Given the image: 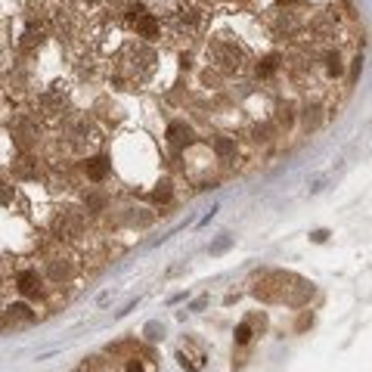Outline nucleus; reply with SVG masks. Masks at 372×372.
I'll return each instance as SVG.
<instances>
[{
	"label": "nucleus",
	"mask_w": 372,
	"mask_h": 372,
	"mask_svg": "<svg viewBox=\"0 0 372 372\" xmlns=\"http://www.w3.org/2000/svg\"><path fill=\"white\" fill-rule=\"evenodd\" d=\"M168 140H171L174 146H183V143H189V140H192V131H189V127H186V124L174 121V124L168 127Z\"/></svg>",
	"instance_id": "obj_1"
},
{
	"label": "nucleus",
	"mask_w": 372,
	"mask_h": 372,
	"mask_svg": "<svg viewBox=\"0 0 372 372\" xmlns=\"http://www.w3.org/2000/svg\"><path fill=\"white\" fill-rule=\"evenodd\" d=\"M106 174H109V158L96 155V158L87 161V177H90V180H102Z\"/></svg>",
	"instance_id": "obj_2"
},
{
	"label": "nucleus",
	"mask_w": 372,
	"mask_h": 372,
	"mask_svg": "<svg viewBox=\"0 0 372 372\" xmlns=\"http://www.w3.org/2000/svg\"><path fill=\"white\" fill-rule=\"evenodd\" d=\"M38 285H41V279L34 270H25V273H19V292L22 295H34L38 292Z\"/></svg>",
	"instance_id": "obj_3"
},
{
	"label": "nucleus",
	"mask_w": 372,
	"mask_h": 372,
	"mask_svg": "<svg viewBox=\"0 0 372 372\" xmlns=\"http://www.w3.org/2000/svg\"><path fill=\"white\" fill-rule=\"evenodd\" d=\"M134 25H137L140 31H143L146 38H155V31H158V25H155V19H152V16H146V13H140V16L134 19Z\"/></svg>",
	"instance_id": "obj_4"
},
{
	"label": "nucleus",
	"mask_w": 372,
	"mask_h": 372,
	"mask_svg": "<svg viewBox=\"0 0 372 372\" xmlns=\"http://www.w3.org/2000/svg\"><path fill=\"white\" fill-rule=\"evenodd\" d=\"M276 62H279L276 56H267V59L258 65V75H264V78H267V75H273V72H276Z\"/></svg>",
	"instance_id": "obj_5"
},
{
	"label": "nucleus",
	"mask_w": 372,
	"mask_h": 372,
	"mask_svg": "<svg viewBox=\"0 0 372 372\" xmlns=\"http://www.w3.org/2000/svg\"><path fill=\"white\" fill-rule=\"evenodd\" d=\"M248 341H251V329H248V323H242L236 329V344H248Z\"/></svg>",
	"instance_id": "obj_6"
},
{
	"label": "nucleus",
	"mask_w": 372,
	"mask_h": 372,
	"mask_svg": "<svg viewBox=\"0 0 372 372\" xmlns=\"http://www.w3.org/2000/svg\"><path fill=\"white\" fill-rule=\"evenodd\" d=\"M171 199V189H168V183H161V189H155V202H168Z\"/></svg>",
	"instance_id": "obj_7"
},
{
	"label": "nucleus",
	"mask_w": 372,
	"mask_h": 372,
	"mask_svg": "<svg viewBox=\"0 0 372 372\" xmlns=\"http://www.w3.org/2000/svg\"><path fill=\"white\" fill-rule=\"evenodd\" d=\"M146 332H149V338H161V335H165V329H158V326H155V323H152V326H149V329H146Z\"/></svg>",
	"instance_id": "obj_8"
},
{
	"label": "nucleus",
	"mask_w": 372,
	"mask_h": 372,
	"mask_svg": "<svg viewBox=\"0 0 372 372\" xmlns=\"http://www.w3.org/2000/svg\"><path fill=\"white\" fill-rule=\"evenodd\" d=\"M341 72V65H338V56H332L329 59V75H338Z\"/></svg>",
	"instance_id": "obj_9"
},
{
	"label": "nucleus",
	"mask_w": 372,
	"mask_h": 372,
	"mask_svg": "<svg viewBox=\"0 0 372 372\" xmlns=\"http://www.w3.org/2000/svg\"><path fill=\"white\" fill-rule=\"evenodd\" d=\"M230 149H232V143H230V140H220V143H217V152H220V155H227Z\"/></svg>",
	"instance_id": "obj_10"
},
{
	"label": "nucleus",
	"mask_w": 372,
	"mask_h": 372,
	"mask_svg": "<svg viewBox=\"0 0 372 372\" xmlns=\"http://www.w3.org/2000/svg\"><path fill=\"white\" fill-rule=\"evenodd\" d=\"M127 372H143V363H140V360H131V363H127Z\"/></svg>",
	"instance_id": "obj_11"
},
{
	"label": "nucleus",
	"mask_w": 372,
	"mask_h": 372,
	"mask_svg": "<svg viewBox=\"0 0 372 372\" xmlns=\"http://www.w3.org/2000/svg\"><path fill=\"white\" fill-rule=\"evenodd\" d=\"M326 236H329V232H326V230H317V232H313V242H323Z\"/></svg>",
	"instance_id": "obj_12"
},
{
	"label": "nucleus",
	"mask_w": 372,
	"mask_h": 372,
	"mask_svg": "<svg viewBox=\"0 0 372 372\" xmlns=\"http://www.w3.org/2000/svg\"><path fill=\"white\" fill-rule=\"evenodd\" d=\"M227 245H230V239H220V242H217V245H214V248H211V251H224V248H227Z\"/></svg>",
	"instance_id": "obj_13"
},
{
	"label": "nucleus",
	"mask_w": 372,
	"mask_h": 372,
	"mask_svg": "<svg viewBox=\"0 0 372 372\" xmlns=\"http://www.w3.org/2000/svg\"><path fill=\"white\" fill-rule=\"evenodd\" d=\"M279 3H292V0H279Z\"/></svg>",
	"instance_id": "obj_14"
}]
</instances>
